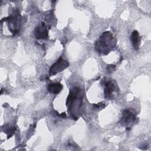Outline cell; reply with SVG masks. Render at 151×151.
Here are the masks:
<instances>
[{"label": "cell", "mask_w": 151, "mask_h": 151, "mask_svg": "<svg viewBox=\"0 0 151 151\" xmlns=\"http://www.w3.org/2000/svg\"><path fill=\"white\" fill-rule=\"evenodd\" d=\"M115 65H109L107 66V70L108 71V73H111L112 71H113V68H115Z\"/></svg>", "instance_id": "8fae6325"}, {"label": "cell", "mask_w": 151, "mask_h": 151, "mask_svg": "<svg viewBox=\"0 0 151 151\" xmlns=\"http://www.w3.org/2000/svg\"><path fill=\"white\" fill-rule=\"evenodd\" d=\"M116 40L110 31L103 32L95 42V49L99 52L107 55L115 47Z\"/></svg>", "instance_id": "7a4b0ae2"}, {"label": "cell", "mask_w": 151, "mask_h": 151, "mask_svg": "<svg viewBox=\"0 0 151 151\" xmlns=\"http://www.w3.org/2000/svg\"><path fill=\"white\" fill-rule=\"evenodd\" d=\"M130 39L133 47L136 50H137L140 44V37H139V34L137 31L135 30L133 31L131 34Z\"/></svg>", "instance_id": "ba28073f"}, {"label": "cell", "mask_w": 151, "mask_h": 151, "mask_svg": "<svg viewBox=\"0 0 151 151\" xmlns=\"http://www.w3.org/2000/svg\"><path fill=\"white\" fill-rule=\"evenodd\" d=\"M93 107L94 109H103L105 107V104L103 102H101L100 103L94 104Z\"/></svg>", "instance_id": "30bf717a"}, {"label": "cell", "mask_w": 151, "mask_h": 151, "mask_svg": "<svg viewBox=\"0 0 151 151\" xmlns=\"http://www.w3.org/2000/svg\"><path fill=\"white\" fill-rule=\"evenodd\" d=\"M63 89V85L60 83H50L48 86V91L54 94H58Z\"/></svg>", "instance_id": "9c48e42d"}, {"label": "cell", "mask_w": 151, "mask_h": 151, "mask_svg": "<svg viewBox=\"0 0 151 151\" xmlns=\"http://www.w3.org/2000/svg\"><path fill=\"white\" fill-rule=\"evenodd\" d=\"M69 66V63L68 61L64 60L60 57L58 60L54 63L50 68L49 76H53L56 74L63 71Z\"/></svg>", "instance_id": "5b68a950"}, {"label": "cell", "mask_w": 151, "mask_h": 151, "mask_svg": "<svg viewBox=\"0 0 151 151\" xmlns=\"http://www.w3.org/2000/svg\"><path fill=\"white\" fill-rule=\"evenodd\" d=\"M80 90L77 87H74L70 89V93L66 100V105L68 110L71 114L73 118L77 120L78 117L77 114L82 105V96Z\"/></svg>", "instance_id": "6da1fadb"}, {"label": "cell", "mask_w": 151, "mask_h": 151, "mask_svg": "<svg viewBox=\"0 0 151 151\" xmlns=\"http://www.w3.org/2000/svg\"><path fill=\"white\" fill-rule=\"evenodd\" d=\"M136 119V113L132 109H125L123 111L122 119L120 123L123 126H126V127L129 125L134 123Z\"/></svg>", "instance_id": "8992f818"}, {"label": "cell", "mask_w": 151, "mask_h": 151, "mask_svg": "<svg viewBox=\"0 0 151 151\" xmlns=\"http://www.w3.org/2000/svg\"><path fill=\"white\" fill-rule=\"evenodd\" d=\"M34 32L35 38L38 40H45L48 36V32L44 22H42L41 25L35 28Z\"/></svg>", "instance_id": "52a82bcc"}, {"label": "cell", "mask_w": 151, "mask_h": 151, "mask_svg": "<svg viewBox=\"0 0 151 151\" xmlns=\"http://www.w3.org/2000/svg\"><path fill=\"white\" fill-rule=\"evenodd\" d=\"M3 21L8 22L9 29L13 35H15L19 32L20 28L21 15L18 10H15L11 15L1 19V22H2Z\"/></svg>", "instance_id": "3957f363"}, {"label": "cell", "mask_w": 151, "mask_h": 151, "mask_svg": "<svg viewBox=\"0 0 151 151\" xmlns=\"http://www.w3.org/2000/svg\"><path fill=\"white\" fill-rule=\"evenodd\" d=\"M104 87V97L107 100H112L118 94L119 87L116 82L111 79L104 78L102 80Z\"/></svg>", "instance_id": "277c9868"}]
</instances>
